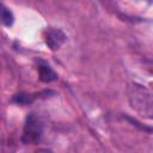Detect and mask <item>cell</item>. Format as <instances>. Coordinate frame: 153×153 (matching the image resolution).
<instances>
[{
	"instance_id": "1",
	"label": "cell",
	"mask_w": 153,
	"mask_h": 153,
	"mask_svg": "<svg viewBox=\"0 0 153 153\" xmlns=\"http://www.w3.org/2000/svg\"><path fill=\"white\" fill-rule=\"evenodd\" d=\"M43 134V124L39 121V118L35 114L27 115L23 129L22 141L25 145H33L37 143Z\"/></svg>"
},
{
	"instance_id": "2",
	"label": "cell",
	"mask_w": 153,
	"mask_h": 153,
	"mask_svg": "<svg viewBox=\"0 0 153 153\" xmlns=\"http://www.w3.org/2000/svg\"><path fill=\"white\" fill-rule=\"evenodd\" d=\"M131 88L133 92L129 96L133 104L131 106L136 108L141 112H145L146 115L153 116V102L149 92L139 85H133Z\"/></svg>"
},
{
	"instance_id": "3",
	"label": "cell",
	"mask_w": 153,
	"mask_h": 153,
	"mask_svg": "<svg viewBox=\"0 0 153 153\" xmlns=\"http://www.w3.org/2000/svg\"><path fill=\"white\" fill-rule=\"evenodd\" d=\"M67 36L65 35V32L61 29H55V27H50L45 31V44L50 48V50L55 51L57 49L61 48V45L66 42Z\"/></svg>"
},
{
	"instance_id": "4",
	"label": "cell",
	"mask_w": 153,
	"mask_h": 153,
	"mask_svg": "<svg viewBox=\"0 0 153 153\" xmlns=\"http://www.w3.org/2000/svg\"><path fill=\"white\" fill-rule=\"evenodd\" d=\"M38 75H39V80L43 81V82H51L54 80H56L59 76H57V73L50 67L49 63L39 60L38 61Z\"/></svg>"
},
{
	"instance_id": "5",
	"label": "cell",
	"mask_w": 153,
	"mask_h": 153,
	"mask_svg": "<svg viewBox=\"0 0 153 153\" xmlns=\"http://www.w3.org/2000/svg\"><path fill=\"white\" fill-rule=\"evenodd\" d=\"M1 22L5 26L10 27L12 26V24L14 23V17H13V13L5 6V5H1Z\"/></svg>"
},
{
	"instance_id": "6",
	"label": "cell",
	"mask_w": 153,
	"mask_h": 153,
	"mask_svg": "<svg viewBox=\"0 0 153 153\" xmlns=\"http://www.w3.org/2000/svg\"><path fill=\"white\" fill-rule=\"evenodd\" d=\"M35 99V97L32 94H26V93H18L12 98L13 103H17L19 105H26L29 103H31Z\"/></svg>"
}]
</instances>
